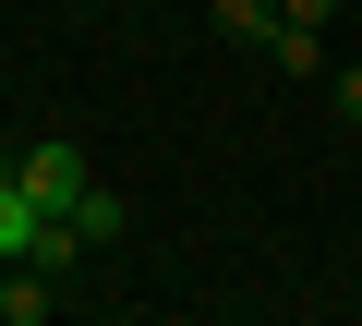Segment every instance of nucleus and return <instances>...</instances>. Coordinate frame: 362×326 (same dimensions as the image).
<instances>
[{
	"mask_svg": "<svg viewBox=\"0 0 362 326\" xmlns=\"http://www.w3.org/2000/svg\"><path fill=\"white\" fill-rule=\"evenodd\" d=\"M13 170H25V194H37L49 218H73V206H85V157H73V145H37V157H13Z\"/></svg>",
	"mask_w": 362,
	"mask_h": 326,
	"instance_id": "obj_1",
	"label": "nucleus"
},
{
	"mask_svg": "<svg viewBox=\"0 0 362 326\" xmlns=\"http://www.w3.org/2000/svg\"><path fill=\"white\" fill-rule=\"evenodd\" d=\"M338 13V0H278V25H326Z\"/></svg>",
	"mask_w": 362,
	"mask_h": 326,
	"instance_id": "obj_2",
	"label": "nucleus"
},
{
	"mask_svg": "<svg viewBox=\"0 0 362 326\" xmlns=\"http://www.w3.org/2000/svg\"><path fill=\"white\" fill-rule=\"evenodd\" d=\"M338 109H362V73H350V85H338Z\"/></svg>",
	"mask_w": 362,
	"mask_h": 326,
	"instance_id": "obj_3",
	"label": "nucleus"
},
{
	"mask_svg": "<svg viewBox=\"0 0 362 326\" xmlns=\"http://www.w3.org/2000/svg\"><path fill=\"white\" fill-rule=\"evenodd\" d=\"M0 194H13V157H0Z\"/></svg>",
	"mask_w": 362,
	"mask_h": 326,
	"instance_id": "obj_4",
	"label": "nucleus"
}]
</instances>
